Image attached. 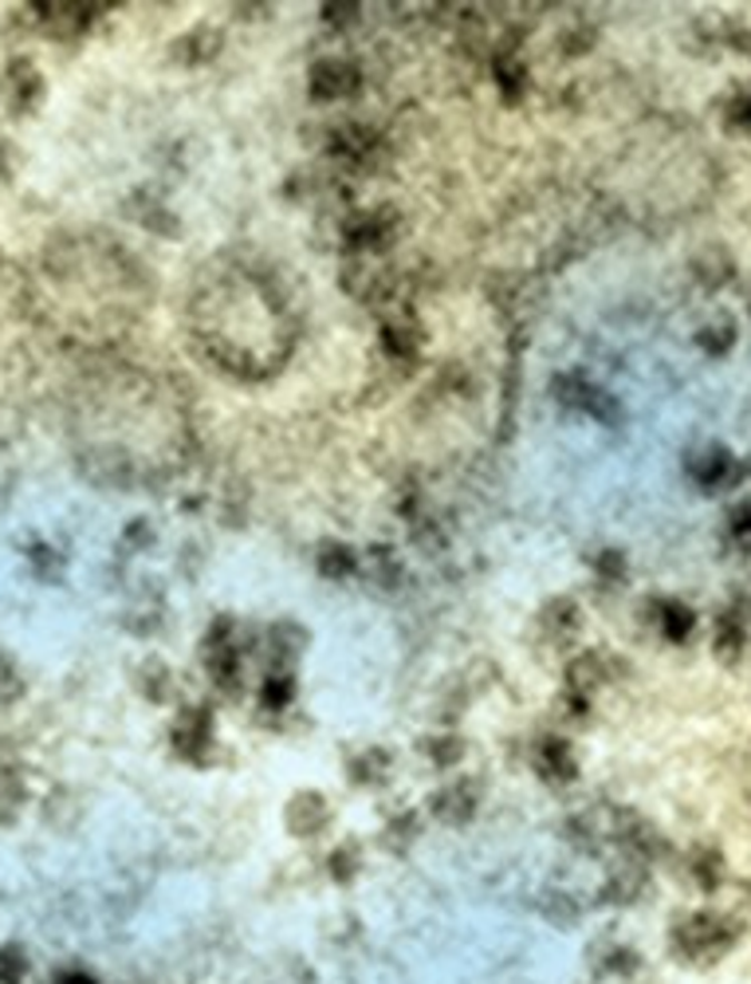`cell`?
<instances>
[{"instance_id": "2e32d148", "label": "cell", "mask_w": 751, "mask_h": 984, "mask_svg": "<svg viewBox=\"0 0 751 984\" xmlns=\"http://www.w3.org/2000/svg\"><path fill=\"white\" fill-rule=\"evenodd\" d=\"M496 79H500V87H504L507 99H520L527 87V68L515 60V56H504V60L496 63Z\"/></svg>"}, {"instance_id": "ba28073f", "label": "cell", "mask_w": 751, "mask_h": 984, "mask_svg": "<svg viewBox=\"0 0 751 984\" xmlns=\"http://www.w3.org/2000/svg\"><path fill=\"white\" fill-rule=\"evenodd\" d=\"M692 272H696V281L704 284V288H720V284L732 281V256H728V248H704V253H696V260H692Z\"/></svg>"}, {"instance_id": "cb8c5ba5", "label": "cell", "mask_w": 751, "mask_h": 984, "mask_svg": "<svg viewBox=\"0 0 751 984\" xmlns=\"http://www.w3.org/2000/svg\"><path fill=\"white\" fill-rule=\"evenodd\" d=\"M735 43H740L743 51H751V28H743V32H740V40H735Z\"/></svg>"}, {"instance_id": "d6986e66", "label": "cell", "mask_w": 751, "mask_h": 984, "mask_svg": "<svg viewBox=\"0 0 751 984\" xmlns=\"http://www.w3.org/2000/svg\"><path fill=\"white\" fill-rule=\"evenodd\" d=\"M692 870H696V878H701V886H717V878H720V858L712 855V850H701V855L692 858Z\"/></svg>"}, {"instance_id": "7a4b0ae2", "label": "cell", "mask_w": 751, "mask_h": 984, "mask_svg": "<svg viewBox=\"0 0 751 984\" xmlns=\"http://www.w3.org/2000/svg\"><path fill=\"white\" fill-rule=\"evenodd\" d=\"M397 237V222L394 213L386 209H370V213H358L346 222V245L355 248V253H382L389 248Z\"/></svg>"}, {"instance_id": "8992f818", "label": "cell", "mask_w": 751, "mask_h": 984, "mask_svg": "<svg viewBox=\"0 0 751 984\" xmlns=\"http://www.w3.org/2000/svg\"><path fill=\"white\" fill-rule=\"evenodd\" d=\"M4 95H9L12 111H20V115L32 111L36 102H40V95H43L40 71H36L28 60H12L9 68H4Z\"/></svg>"}, {"instance_id": "9c48e42d", "label": "cell", "mask_w": 751, "mask_h": 984, "mask_svg": "<svg viewBox=\"0 0 751 984\" xmlns=\"http://www.w3.org/2000/svg\"><path fill=\"white\" fill-rule=\"evenodd\" d=\"M653 614H658L661 634L673 638V642H684V638L696 630V614H692L684 603H676V599H661V603L653 607Z\"/></svg>"}, {"instance_id": "5b68a950", "label": "cell", "mask_w": 751, "mask_h": 984, "mask_svg": "<svg viewBox=\"0 0 751 984\" xmlns=\"http://www.w3.org/2000/svg\"><path fill=\"white\" fill-rule=\"evenodd\" d=\"M689 469H692V481L701 484V489H709V492L728 489V484L740 481V461H735L728 450H717V445H712V450H704V453H696Z\"/></svg>"}, {"instance_id": "7402d4cb", "label": "cell", "mask_w": 751, "mask_h": 984, "mask_svg": "<svg viewBox=\"0 0 751 984\" xmlns=\"http://www.w3.org/2000/svg\"><path fill=\"white\" fill-rule=\"evenodd\" d=\"M20 670L12 666V658H0V697H17L20 693Z\"/></svg>"}, {"instance_id": "ac0fdd59", "label": "cell", "mask_w": 751, "mask_h": 984, "mask_svg": "<svg viewBox=\"0 0 751 984\" xmlns=\"http://www.w3.org/2000/svg\"><path fill=\"white\" fill-rule=\"evenodd\" d=\"M724 115L735 130H748L751 135V91H735L732 99L724 102Z\"/></svg>"}, {"instance_id": "6da1fadb", "label": "cell", "mask_w": 751, "mask_h": 984, "mask_svg": "<svg viewBox=\"0 0 751 984\" xmlns=\"http://www.w3.org/2000/svg\"><path fill=\"white\" fill-rule=\"evenodd\" d=\"M732 942H735V925H728V917L692 914L676 925V949H681L684 957H701V953L717 957V953H724Z\"/></svg>"}, {"instance_id": "30bf717a", "label": "cell", "mask_w": 751, "mask_h": 984, "mask_svg": "<svg viewBox=\"0 0 751 984\" xmlns=\"http://www.w3.org/2000/svg\"><path fill=\"white\" fill-rule=\"evenodd\" d=\"M579 622H583V614H579V607H574L571 599H551V603L543 607V630H547L551 638H571L574 630H579Z\"/></svg>"}, {"instance_id": "5bb4252c", "label": "cell", "mask_w": 751, "mask_h": 984, "mask_svg": "<svg viewBox=\"0 0 751 984\" xmlns=\"http://www.w3.org/2000/svg\"><path fill=\"white\" fill-rule=\"evenodd\" d=\"M540 768H543V776H551V780H566V776H574L571 748H566L563 740H547L540 752Z\"/></svg>"}, {"instance_id": "277c9868", "label": "cell", "mask_w": 751, "mask_h": 984, "mask_svg": "<svg viewBox=\"0 0 751 984\" xmlns=\"http://www.w3.org/2000/svg\"><path fill=\"white\" fill-rule=\"evenodd\" d=\"M358 83H363V71L350 60H319L312 68V95L319 99H346L358 91Z\"/></svg>"}, {"instance_id": "3957f363", "label": "cell", "mask_w": 751, "mask_h": 984, "mask_svg": "<svg viewBox=\"0 0 751 984\" xmlns=\"http://www.w3.org/2000/svg\"><path fill=\"white\" fill-rule=\"evenodd\" d=\"M330 154L346 166H370L378 154V135L366 122H338L330 130Z\"/></svg>"}, {"instance_id": "4fadbf2b", "label": "cell", "mask_w": 751, "mask_h": 984, "mask_svg": "<svg viewBox=\"0 0 751 984\" xmlns=\"http://www.w3.org/2000/svg\"><path fill=\"white\" fill-rule=\"evenodd\" d=\"M696 343H701L709 355H724L735 343V323L728 319V315H717V319H709L701 332H696Z\"/></svg>"}, {"instance_id": "8fae6325", "label": "cell", "mask_w": 751, "mask_h": 984, "mask_svg": "<svg viewBox=\"0 0 751 984\" xmlns=\"http://www.w3.org/2000/svg\"><path fill=\"white\" fill-rule=\"evenodd\" d=\"M566 678H571L574 693H591V689H599V681L606 678V658H602V653H583V658L571 662Z\"/></svg>"}, {"instance_id": "44dd1931", "label": "cell", "mask_w": 751, "mask_h": 984, "mask_svg": "<svg viewBox=\"0 0 751 984\" xmlns=\"http://www.w3.org/2000/svg\"><path fill=\"white\" fill-rule=\"evenodd\" d=\"M594 571H599L602 579H622L625 575V560H622V552H602L599 560H594Z\"/></svg>"}, {"instance_id": "7c38bea8", "label": "cell", "mask_w": 751, "mask_h": 984, "mask_svg": "<svg viewBox=\"0 0 751 984\" xmlns=\"http://www.w3.org/2000/svg\"><path fill=\"white\" fill-rule=\"evenodd\" d=\"M217 48H220V36L213 32V28H194L186 40H178V48L174 51H178V60H186V63H205L217 56Z\"/></svg>"}, {"instance_id": "9a60e30c", "label": "cell", "mask_w": 751, "mask_h": 984, "mask_svg": "<svg viewBox=\"0 0 751 984\" xmlns=\"http://www.w3.org/2000/svg\"><path fill=\"white\" fill-rule=\"evenodd\" d=\"M743 642H748V622L732 619V614H720V622H717V650H720V658H735V653L743 650Z\"/></svg>"}, {"instance_id": "52a82bcc", "label": "cell", "mask_w": 751, "mask_h": 984, "mask_svg": "<svg viewBox=\"0 0 751 984\" xmlns=\"http://www.w3.org/2000/svg\"><path fill=\"white\" fill-rule=\"evenodd\" d=\"M382 347H386L394 358L417 355V347H422V327H417L414 315L409 312L386 315V319H382Z\"/></svg>"}, {"instance_id": "ffe728a7", "label": "cell", "mask_w": 751, "mask_h": 984, "mask_svg": "<svg viewBox=\"0 0 751 984\" xmlns=\"http://www.w3.org/2000/svg\"><path fill=\"white\" fill-rule=\"evenodd\" d=\"M728 528H732L735 540L751 543V501L735 504V509H732V520H728Z\"/></svg>"}, {"instance_id": "e0dca14e", "label": "cell", "mask_w": 751, "mask_h": 984, "mask_svg": "<svg viewBox=\"0 0 751 984\" xmlns=\"http://www.w3.org/2000/svg\"><path fill=\"white\" fill-rule=\"evenodd\" d=\"M350 568H355V555L346 552V548H338V543H327V548L319 552V571H323V575L343 579V575H350Z\"/></svg>"}, {"instance_id": "603a6c76", "label": "cell", "mask_w": 751, "mask_h": 984, "mask_svg": "<svg viewBox=\"0 0 751 984\" xmlns=\"http://www.w3.org/2000/svg\"><path fill=\"white\" fill-rule=\"evenodd\" d=\"M287 697H291V681L287 678H271L268 686H264V701L268 705H287Z\"/></svg>"}]
</instances>
